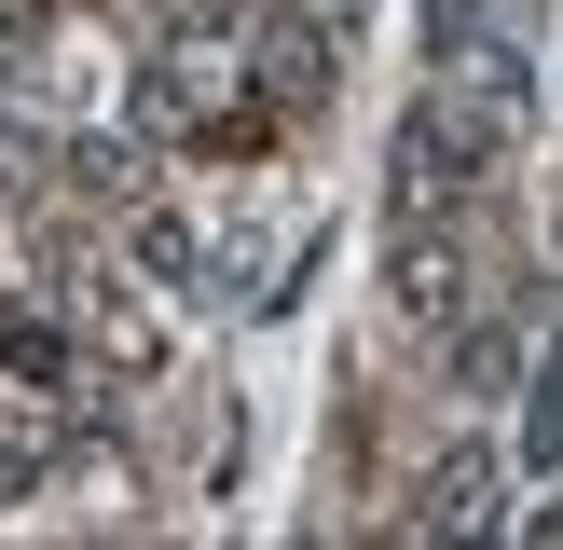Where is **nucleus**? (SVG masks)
Segmentation results:
<instances>
[{
    "mask_svg": "<svg viewBox=\"0 0 563 550\" xmlns=\"http://www.w3.org/2000/svg\"><path fill=\"white\" fill-rule=\"evenodd\" d=\"M412 522H427V537H482L495 522V454H440L427 495H412Z\"/></svg>",
    "mask_w": 563,
    "mask_h": 550,
    "instance_id": "2",
    "label": "nucleus"
},
{
    "mask_svg": "<svg viewBox=\"0 0 563 550\" xmlns=\"http://www.w3.org/2000/svg\"><path fill=\"white\" fill-rule=\"evenodd\" d=\"M0 372H14V385H55V372H69V330H55V317H0Z\"/></svg>",
    "mask_w": 563,
    "mask_h": 550,
    "instance_id": "4",
    "label": "nucleus"
},
{
    "mask_svg": "<svg viewBox=\"0 0 563 550\" xmlns=\"http://www.w3.org/2000/svg\"><path fill=\"white\" fill-rule=\"evenodd\" d=\"M330 42H344V14H275L262 28V110H317L330 69H344Z\"/></svg>",
    "mask_w": 563,
    "mask_h": 550,
    "instance_id": "1",
    "label": "nucleus"
},
{
    "mask_svg": "<svg viewBox=\"0 0 563 550\" xmlns=\"http://www.w3.org/2000/svg\"><path fill=\"white\" fill-rule=\"evenodd\" d=\"M454 372H467V399H495L509 385V330H454Z\"/></svg>",
    "mask_w": 563,
    "mask_h": 550,
    "instance_id": "5",
    "label": "nucleus"
},
{
    "mask_svg": "<svg viewBox=\"0 0 563 550\" xmlns=\"http://www.w3.org/2000/svg\"><path fill=\"white\" fill-rule=\"evenodd\" d=\"M522 468H563V330L537 358V399H522Z\"/></svg>",
    "mask_w": 563,
    "mask_h": 550,
    "instance_id": "3",
    "label": "nucleus"
},
{
    "mask_svg": "<svg viewBox=\"0 0 563 550\" xmlns=\"http://www.w3.org/2000/svg\"><path fill=\"white\" fill-rule=\"evenodd\" d=\"M14 55H27V14H14V0H0V69H14Z\"/></svg>",
    "mask_w": 563,
    "mask_h": 550,
    "instance_id": "6",
    "label": "nucleus"
}]
</instances>
